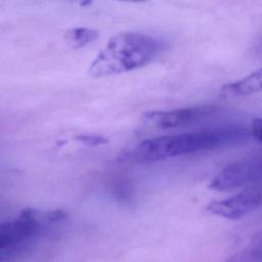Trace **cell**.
<instances>
[{"label": "cell", "instance_id": "6da1fadb", "mask_svg": "<svg viewBox=\"0 0 262 262\" xmlns=\"http://www.w3.org/2000/svg\"><path fill=\"white\" fill-rule=\"evenodd\" d=\"M250 136V129L237 124L164 135L140 142L126 155V158L136 163H155L241 142Z\"/></svg>", "mask_w": 262, "mask_h": 262}, {"label": "cell", "instance_id": "7a4b0ae2", "mask_svg": "<svg viewBox=\"0 0 262 262\" xmlns=\"http://www.w3.org/2000/svg\"><path fill=\"white\" fill-rule=\"evenodd\" d=\"M162 39L140 32L120 33L108 40L89 66L93 78L130 72L152 62L165 50Z\"/></svg>", "mask_w": 262, "mask_h": 262}, {"label": "cell", "instance_id": "3957f363", "mask_svg": "<svg viewBox=\"0 0 262 262\" xmlns=\"http://www.w3.org/2000/svg\"><path fill=\"white\" fill-rule=\"evenodd\" d=\"M66 213L61 210L40 211L25 209L10 221L0 225V260L10 261L31 247L48 228L62 221Z\"/></svg>", "mask_w": 262, "mask_h": 262}, {"label": "cell", "instance_id": "277c9868", "mask_svg": "<svg viewBox=\"0 0 262 262\" xmlns=\"http://www.w3.org/2000/svg\"><path fill=\"white\" fill-rule=\"evenodd\" d=\"M261 181L262 150L224 167L212 178L209 187L217 191H227Z\"/></svg>", "mask_w": 262, "mask_h": 262}, {"label": "cell", "instance_id": "5b68a950", "mask_svg": "<svg viewBox=\"0 0 262 262\" xmlns=\"http://www.w3.org/2000/svg\"><path fill=\"white\" fill-rule=\"evenodd\" d=\"M261 206L262 181L227 199L210 202L207 206V211L225 219L237 220L254 212Z\"/></svg>", "mask_w": 262, "mask_h": 262}, {"label": "cell", "instance_id": "8992f818", "mask_svg": "<svg viewBox=\"0 0 262 262\" xmlns=\"http://www.w3.org/2000/svg\"><path fill=\"white\" fill-rule=\"evenodd\" d=\"M219 111V107L215 105H195L170 111H154L145 114L144 120L152 128L166 130L212 117Z\"/></svg>", "mask_w": 262, "mask_h": 262}, {"label": "cell", "instance_id": "52a82bcc", "mask_svg": "<svg viewBox=\"0 0 262 262\" xmlns=\"http://www.w3.org/2000/svg\"><path fill=\"white\" fill-rule=\"evenodd\" d=\"M262 91V67L220 89L223 97H244Z\"/></svg>", "mask_w": 262, "mask_h": 262}, {"label": "cell", "instance_id": "ba28073f", "mask_svg": "<svg viewBox=\"0 0 262 262\" xmlns=\"http://www.w3.org/2000/svg\"><path fill=\"white\" fill-rule=\"evenodd\" d=\"M99 37L98 31L90 28H73L67 31L64 35L66 42L73 48H81Z\"/></svg>", "mask_w": 262, "mask_h": 262}, {"label": "cell", "instance_id": "9c48e42d", "mask_svg": "<svg viewBox=\"0 0 262 262\" xmlns=\"http://www.w3.org/2000/svg\"><path fill=\"white\" fill-rule=\"evenodd\" d=\"M250 131H251L252 137L262 142V118H259L253 121Z\"/></svg>", "mask_w": 262, "mask_h": 262}, {"label": "cell", "instance_id": "30bf717a", "mask_svg": "<svg viewBox=\"0 0 262 262\" xmlns=\"http://www.w3.org/2000/svg\"><path fill=\"white\" fill-rule=\"evenodd\" d=\"M80 140L83 141L85 144L87 145H99L101 143H104L106 142L105 139L101 138V137H98V136H90V135H87V136H80Z\"/></svg>", "mask_w": 262, "mask_h": 262}, {"label": "cell", "instance_id": "8fae6325", "mask_svg": "<svg viewBox=\"0 0 262 262\" xmlns=\"http://www.w3.org/2000/svg\"><path fill=\"white\" fill-rule=\"evenodd\" d=\"M253 250L262 256V230L257 232L253 239Z\"/></svg>", "mask_w": 262, "mask_h": 262}, {"label": "cell", "instance_id": "7c38bea8", "mask_svg": "<svg viewBox=\"0 0 262 262\" xmlns=\"http://www.w3.org/2000/svg\"><path fill=\"white\" fill-rule=\"evenodd\" d=\"M225 262H243V260L239 257H234V258H231V259H229V260H227Z\"/></svg>", "mask_w": 262, "mask_h": 262}]
</instances>
